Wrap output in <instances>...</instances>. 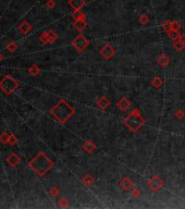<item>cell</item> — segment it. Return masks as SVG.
<instances>
[{"instance_id": "1", "label": "cell", "mask_w": 185, "mask_h": 209, "mask_svg": "<svg viewBox=\"0 0 185 209\" xmlns=\"http://www.w3.org/2000/svg\"><path fill=\"white\" fill-rule=\"evenodd\" d=\"M28 166H30L39 177H43L44 174L46 173L48 170H50V169L52 168L54 162H52L44 152H39L34 159H32V160L28 162Z\"/></svg>"}, {"instance_id": "3", "label": "cell", "mask_w": 185, "mask_h": 209, "mask_svg": "<svg viewBox=\"0 0 185 209\" xmlns=\"http://www.w3.org/2000/svg\"><path fill=\"white\" fill-rule=\"evenodd\" d=\"M19 82L13 79L10 74L5 75V77L0 80V90L5 93L7 95H11L16 88H19Z\"/></svg>"}, {"instance_id": "2", "label": "cell", "mask_w": 185, "mask_h": 209, "mask_svg": "<svg viewBox=\"0 0 185 209\" xmlns=\"http://www.w3.org/2000/svg\"><path fill=\"white\" fill-rule=\"evenodd\" d=\"M73 113V109L64 100H60L59 103L51 109V114L61 123H64Z\"/></svg>"}, {"instance_id": "10", "label": "cell", "mask_w": 185, "mask_h": 209, "mask_svg": "<svg viewBox=\"0 0 185 209\" xmlns=\"http://www.w3.org/2000/svg\"><path fill=\"white\" fill-rule=\"evenodd\" d=\"M5 49L8 50V51H10V52H13V51H15L16 49H18V45H16L15 43H13V41H10V43L5 46Z\"/></svg>"}, {"instance_id": "17", "label": "cell", "mask_w": 185, "mask_h": 209, "mask_svg": "<svg viewBox=\"0 0 185 209\" xmlns=\"http://www.w3.org/2000/svg\"><path fill=\"white\" fill-rule=\"evenodd\" d=\"M0 19H1V14H0Z\"/></svg>"}, {"instance_id": "11", "label": "cell", "mask_w": 185, "mask_h": 209, "mask_svg": "<svg viewBox=\"0 0 185 209\" xmlns=\"http://www.w3.org/2000/svg\"><path fill=\"white\" fill-rule=\"evenodd\" d=\"M74 25H75V27L77 28V30H83L84 28V26L86 25V23H85L84 21L82 19H80V20H77V21L74 23Z\"/></svg>"}, {"instance_id": "9", "label": "cell", "mask_w": 185, "mask_h": 209, "mask_svg": "<svg viewBox=\"0 0 185 209\" xmlns=\"http://www.w3.org/2000/svg\"><path fill=\"white\" fill-rule=\"evenodd\" d=\"M9 141V134L7 132H2L0 134V143L1 144H8Z\"/></svg>"}, {"instance_id": "7", "label": "cell", "mask_w": 185, "mask_h": 209, "mask_svg": "<svg viewBox=\"0 0 185 209\" xmlns=\"http://www.w3.org/2000/svg\"><path fill=\"white\" fill-rule=\"evenodd\" d=\"M19 30H20V32L23 33V34H27V33L32 30V26H31L26 21H23L21 24L19 25Z\"/></svg>"}, {"instance_id": "8", "label": "cell", "mask_w": 185, "mask_h": 209, "mask_svg": "<svg viewBox=\"0 0 185 209\" xmlns=\"http://www.w3.org/2000/svg\"><path fill=\"white\" fill-rule=\"evenodd\" d=\"M85 45H86V41H85L84 37H82V36H79V37L74 41V46L77 47L79 49H83Z\"/></svg>"}, {"instance_id": "12", "label": "cell", "mask_w": 185, "mask_h": 209, "mask_svg": "<svg viewBox=\"0 0 185 209\" xmlns=\"http://www.w3.org/2000/svg\"><path fill=\"white\" fill-rule=\"evenodd\" d=\"M28 71H30V73L32 74V75H37V74L41 73V69L38 68L37 65H33Z\"/></svg>"}, {"instance_id": "5", "label": "cell", "mask_w": 185, "mask_h": 209, "mask_svg": "<svg viewBox=\"0 0 185 209\" xmlns=\"http://www.w3.org/2000/svg\"><path fill=\"white\" fill-rule=\"evenodd\" d=\"M5 161H7V163L10 165L11 167H15L16 165L21 161V158L16 155V154H14V152H11L10 155L5 158Z\"/></svg>"}, {"instance_id": "4", "label": "cell", "mask_w": 185, "mask_h": 209, "mask_svg": "<svg viewBox=\"0 0 185 209\" xmlns=\"http://www.w3.org/2000/svg\"><path fill=\"white\" fill-rule=\"evenodd\" d=\"M128 124L131 126V129L133 130H137L141 125V119L138 117V116H131L128 117V119L126 120Z\"/></svg>"}, {"instance_id": "6", "label": "cell", "mask_w": 185, "mask_h": 209, "mask_svg": "<svg viewBox=\"0 0 185 209\" xmlns=\"http://www.w3.org/2000/svg\"><path fill=\"white\" fill-rule=\"evenodd\" d=\"M69 3L74 10H80L84 5V0H70Z\"/></svg>"}, {"instance_id": "13", "label": "cell", "mask_w": 185, "mask_h": 209, "mask_svg": "<svg viewBox=\"0 0 185 209\" xmlns=\"http://www.w3.org/2000/svg\"><path fill=\"white\" fill-rule=\"evenodd\" d=\"M16 141H18V139H16V136H14V134H10V135H9L8 144H10V145L13 146L14 144H16Z\"/></svg>"}, {"instance_id": "15", "label": "cell", "mask_w": 185, "mask_h": 209, "mask_svg": "<svg viewBox=\"0 0 185 209\" xmlns=\"http://www.w3.org/2000/svg\"><path fill=\"white\" fill-rule=\"evenodd\" d=\"M47 7H48V8H54V0H49L48 2H47Z\"/></svg>"}, {"instance_id": "16", "label": "cell", "mask_w": 185, "mask_h": 209, "mask_svg": "<svg viewBox=\"0 0 185 209\" xmlns=\"http://www.w3.org/2000/svg\"><path fill=\"white\" fill-rule=\"evenodd\" d=\"M3 59V56H2V54H0V61H1V60H2Z\"/></svg>"}, {"instance_id": "14", "label": "cell", "mask_w": 185, "mask_h": 209, "mask_svg": "<svg viewBox=\"0 0 185 209\" xmlns=\"http://www.w3.org/2000/svg\"><path fill=\"white\" fill-rule=\"evenodd\" d=\"M72 16H73L74 19L80 20V19H81V16H82V13L80 12V10H75L73 12V14H72Z\"/></svg>"}]
</instances>
